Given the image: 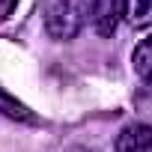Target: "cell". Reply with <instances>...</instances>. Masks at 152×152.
Here are the masks:
<instances>
[{"label": "cell", "instance_id": "1", "mask_svg": "<svg viewBox=\"0 0 152 152\" xmlns=\"http://www.w3.org/2000/svg\"><path fill=\"white\" fill-rule=\"evenodd\" d=\"M90 3L87 0H51L48 15H45V30L54 39H75L87 21Z\"/></svg>", "mask_w": 152, "mask_h": 152}, {"label": "cell", "instance_id": "2", "mask_svg": "<svg viewBox=\"0 0 152 152\" xmlns=\"http://www.w3.org/2000/svg\"><path fill=\"white\" fill-rule=\"evenodd\" d=\"M125 0H93V27L99 36H113L122 21Z\"/></svg>", "mask_w": 152, "mask_h": 152}, {"label": "cell", "instance_id": "3", "mask_svg": "<svg viewBox=\"0 0 152 152\" xmlns=\"http://www.w3.org/2000/svg\"><path fill=\"white\" fill-rule=\"evenodd\" d=\"M116 152H152V125L146 122H128L116 134Z\"/></svg>", "mask_w": 152, "mask_h": 152}, {"label": "cell", "instance_id": "4", "mask_svg": "<svg viewBox=\"0 0 152 152\" xmlns=\"http://www.w3.org/2000/svg\"><path fill=\"white\" fill-rule=\"evenodd\" d=\"M0 113H6V116L15 119V122H27V125H36V122H39L36 113H33L27 104H21L18 99H12L6 90H0Z\"/></svg>", "mask_w": 152, "mask_h": 152}, {"label": "cell", "instance_id": "5", "mask_svg": "<svg viewBox=\"0 0 152 152\" xmlns=\"http://www.w3.org/2000/svg\"><path fill=\"white\" fill-rule=\"evenodd\" d=\"M131 63H134L137 78H140V81H146V84L152 87V36H146V39H143V42L134 48Z\"/></svg>", "mask_w": 152, "mask_h": 152}, {"label": "cell", "instance_id": "6", "mask_svg": "<svg viewBox=\"0 0 152 152\" xmlns=\"http://www.w3.org/2000/svg\"><path fill=\"white\" fill-rule=\"evenodd\" d=\"M122 18L131 27H149L152 24V0H125Z\"/></svg>", "mask_w": 152, "mask_h": 152}, {"label": "cell", "instance_id": "7", "mask_svg": "<svg viewBox=\"0 0 152 152\" xmlns=\"http://www.w3.org/2000/svg\"><path fill=\"white\" fill-rule=\"evenodd\" d=\"M15 6H18V0H0V21H6L15 12Z\"/></svg>", "mask_w": 152, "mask_h": 152}]
</instances>
